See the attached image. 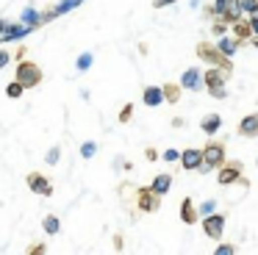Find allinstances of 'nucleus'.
<instances>
[{
    "instance_id": "13",
    "label": "nucleus",
    "mask_w": 258,
    "mask_h": 255,
    "mask_svg": "<svg viewBox=\"0 0 258 255\" xmlns=\"http://www.w3.org/2000/svg\"><path fill=\"white\" fill-rule=\"evenodd\" d=\"M230 31H233V39L236 42H247V39H252V28H250V22L241 17V20H236L233 25H230Z\"/></svg>"
},
{
    "instance_id": "17",
    "label": "nucleus",
    "mask_w": 258,
    "mask_h": 255,
    "mask_svg": "<svg viewBox=\"0 0 258 255\" xmlns=\"http://www.w3.org/2000/svg\"><path fill=\"white\" fill-rule=\"evenodd\" d=\"M150 188H153L156 194H161V197H164V194L172 188V175H156V180H153Z\"/></svg>"
},
{
    "instance_id": "31",
    "label": "nucleus",
    "mask_w": 258,
    "mask_h": 255,
    "mask_svg": "<svg viewBox=\"0 0 258 255\" xmlns=\"http://www.w3.org/2000/svg\"><path fill=\"white\" fill-rule=\"evenodd\" d=\"M89 61H92V55H84V58L78 61V64H81V70H86V64H89Z\"/></svg>"
},
{
    "instance_id": "11",
    "label": "nucleus",
    "mask_w": 258,
    "mask_h": 255,
    "mask_svg": "<svg viewBox=\"0 0 258 255\" xmlns=\"http://www.w3.org/2000/svg\"><path fill=\"white\" fill-rule=\"evenodd\" d=\"M180 89H191V92H197V89H203V72L200 70H186L183 78H180Z\"/></svg>"
},
{
    "instance_id": "6",
    "label": "nucleus",
    "mask_w": 258,
    "mask_h": 255,
    "mask_svg": "<svg viewBox=\"0 0 258 255\" xmlns=\"http://www.w3.org/2000/svg\"><path fill=\"white\" fill-rule=\"evenodd\" d=\"M203 233H206L211 241H219L222 238V233H225V216L222 214H208V216H203Z\"/></svg>"
},
{
    "instance_id": "9",
    "label": "nucleus",
    "mask_w": 258,
    "mask_h": 255,
    "mask_svg": "<svg viewBox=\"0 0 258 255\" xmlns=\"http://www.w3.org/2000/svg\"><path fill=\"white\" fill-rule=\"evenodd\" d=\"M239 136H241V139H255V136H258V111L241 116V122H239Z\"/></svg>"
},
{
    "instance_id": "5",
    "label": "nucleus",
    "mask_w": 258,
    "mask_h": 255,
    "mask_svg": "<svg viewBox=\"0 0 258 255\" xmlns=\"http://www.w3.org/2000/svg\"><path fill=\"white\" fill-rule=\"evenodd\" d=\"M158 205H161V194H156L150 186L136 188V208H139L142 214H156Z\"/></svg>"
},
{
    "instance_id": "3",
    "label": "nucleus",
    "mask_w": 258,
    "mask_h": 255,
    "mask_svg": "<svg viewBox=\"0 0 258 255\" xmlns=\"http://www.w3.org/2000/svg\"><path fill=\"white\" fill-rule=\"evenodd\" d=\"M228 161V155H225V142H208L206 147H203V166L197 172H211V169H219V166Z\"/></svg>"
},
{
    "instance_id": "1",
    "label": "nucleus",
    "mask_w": 258,
    "mask_h": 255,
    "mask_svg": "<svg viewBox=\"0 0 258 255\" xmlns=\"http://www.w3.org/2000/svg\"><path fill=\"white\" fill-rule=\"evenodd\" d=\"M228 78H230L228 70H222V67H208V70L203 72V89H208L211 97L225 100V97H228V89H225Z\"/></svg>"
},
{
    "instance_id": "33",
    "label": "nucleus",
    "mask_w": 258,
    "mask_h": 255,
    "mask_svg": "<svg viewBox=\"0 0 258 255\" xmlns=\"http://www.w3.org/2000/svg\"><path fill=\"white\" fill-rule=\"evenodd\" d=\"M6 61H9V55H6V53H0V67L6 64Z\"/></svg>"
},
{
    "instance_id": "26",
    "label": "nucleus",
    "mask_w": 258,
    "mask_h": 255,
    "mask_svg": "<svg viewBox=\"0 0 258 255\" xmlns=\"http://www.w3.org/2000/svg\"><path fill=\"white\" fill-rule=\"evenodd\" d=\"M95 150H97L95 144H92V142H86L84 147H81V153H84V158H92V155H95Z\"/></svg>"
},
{
    "instance_id": "28",
    "label": "nucleus",
    "mask_w": 258,
    "mask_h": 255,
    "mask_svg": "<svg viewBox=\"0 0 258 255\" xmlns=\"http://www.w3.org/2000/svg\"><path fill=\"white\" fill-rule=\"evenodd\" d=\"M247 22H250L252 33H258V11H252V14H247Z\"/></svg>"
},
{
    "instance_id": "8",
    "label": "nucleus",
    "mask_w": 258,
    "mask_h": 255,
    "mask_svg": "<svg viewBox=\"0 0 258 255\" xmlns=\"http://www.w3.org/2000/svg\"><path fill=\"white\" fill-rule=\"evenodd\" d=\"M180 166H183L186 172H197L203 166V150H197V147L183 150V153H180Z\"/></svg>"
},
{
    "instance_id": "25",
    "label": "nucleus",
    "mask_w": 258,
    "mask_h": 255,
    "mask_svg": "<svg viewBox=\"0 0 258 255\" xmlns=\"http://www.w3.org/2000/svg\"><path fill=\"white\" fill-rule=\"evenodd\" d=\"M217 255H236V244H219Z\"/></svg>"
},
{
    "instance_id": "4",
    "label": "nucleus",
    "mask_w": 258,
    "mask_h": 255,
    "mask_svg": "<svg viewBox=\"0 0 258 255\" xmlns=\"http://www.w3.org/2000/svg\"><path fill=\"white\" fill-rule=\"evenodd\" d=\"M241 175H244V164H241V161H225V164L217 169V183L219 186H230V183L239 180V183L247 186V180Z\"/></svg>"
},
{
    "instance_id": "22",
    "label": "nucleus",
    "mask_w": 258,
    "mask_h": 255,
    "mask_svg": "<svg viewBox=\"0 0 258 255\" xmlns=\"http://www.w3.org/2000/svg\"><path fill=\"white\" fill-rule=\"evenodd\" d=\"M225 31H228V22H222V20H217V22L211 25V33H214V36H225Z\"/></svg>"
},
{
    "instance_id": "21",
    "label": "nucleus",
    "mask_w": 258,
    "mask_h": 255,
    "mask_svg": "<svg viewBox=\"0 0 258 255\" xmlns=\"http://www.w3.org/2000/svg\"><path fill=\"white\" fill-rule=\"evenodd\" d=\"M23 83H20V81H14V83H9V86H6V94H9V97H20V94H23Z\"/></svg>"
},
{
    "instance_id": "29",
    "label": "nucleus",
    "mask_w": 258,
    "mask_h": 255,
    "mask_svg": "<svg viewBox=\"0 0 258 255\" xmlns=\"http://www.w3.org/2000/svg\"><path fill=\"white\" fill-rule=\"evenodd\" d=\"M145 158H147V161H156V158H158L156 147H147V150H145Z\"/></svg>"
},
{
    "instance_id": "12",
    "label": "nucleus",
    "mask_w": 258,
    "mask_h": 255,
    "mask_svg": "<svg viewBox=\"0 0 258 255\" xmlns=\"http://www.w3.org/2000/svg\"><path fill=\"white\" fill-rule=\"evenodd\" d=\"M197 219H200V214H197L191 197H183V203H180V222H183V225H195Z\"/></svg>"
},
{
    "instance_id": "10",
    "label": "nucleus",
    "mask_w": 258,
    "mask_h": 255,
    "mask_svg": "<svg viewBox=\"0 0 258 255\" xmlns=\"http://www.w3.org/2000/svg\"><path fill=\"white\" fill-rule=\"evenodd\" d=\"M244 17V9H241V0H228V6H225V11L219 14V20L228 22V25H233L236 20H241Z\"/></svg>"
},
{
    "instance_id": "24",
    "label": "nucleus",
    "mask_w": 258,
    "mask_h": 255,
    "mask_svg": "<svg viewBox=\"0 0 258 255\" xmlns=\"http://www.w3.org/2000/svg\"><path fill=\"white\" fill-rule=\"evenodd\" d=\"M45 230L47 233H58V219H56V216H47V219H45Z\"/></svg>"
},
{
    "instance_id": "16",
    "label": "nucleus",
    "mask_w": 258,
    "mask_h": 255,
    "mask_svg": "<svg viewBox=\"0 0 258 255\" xmlns=\"http://www.w3.org/2000/svg\"><path fill=\"white\" fill-rule=\"evenodd\" d=\"M164 103V92L161 86H147L145 89V105H150V108H156V105Z\"/></svg>"
},
{
    "instance_id": "18",
    "label": "nucleus",
    "mask_w": 258,
    "mask_h": 255,
    "mask_svg": "<svg viewBox=\"0 0 258 255\" xmlns=\"http://www.w3.org/2000/svg\"><path fill=\"white\" fill-rule=\"evenodd\" d=\"M161 92H164V100H167L169 105H175L180 100V83H164Z\"/></svg>"
},
{
    "instance_id": "32",
    "label": "nucleus",
    "mask_w": 258,
    "mask_h": 255,
    "mask_svg": "<svg viewBox=\"0 0 258 255\" xmlns=\"http://www.w3.org/2000/svg\"><path fill=\"white\" fill-rule=\"evenodd\" d=\"M114 249H122V236H114Z\"/></svg>"
},
{
    "instance_id": "7",
    "label": "nucleus",
    "mask_w": 258,
    "mask_h": 255,
    "mask_svg": "<svg viewBox=\"0 0 258 255\" xmlns=\"http://www.w3.org/2000/svg\"><path fill=\"white\" fill-rule=\"evenodd\" d=\"M17 81L23 83L25 89H31L42 81V70L36 64H31V61H23V64L17 67Z\"/></svg>"
},
{
    "instance_id": "30",
    "label": "nucleus",
    "mask_w": 258,
    "mask_h": 255,
    "mask_svg": "<svg viewBox=\"0 0 258 255\" xmlns=\"http://www.w3.org/2000/svg\"><path fill=\"white\" fill-rule=\"evenodd\" d=\"M175 0H153V6H156V9H167V6H172Z\"/></svg>"
},
{
    "instance_id": "27",
    "label": "nucleus",
    "mask_w": 258,
    "mask_h": 255,
    "mask_svg": "<svg viewBox=\"0 0 258 255\" xmlns=\"http://www.w3.org/2000/svg\"><path fill=\"white\" fill-rule=\"evenodd\" d=\"M161 158H164V161H180V153H178V150H172V147H169L167 153L161 155Z\"/></svg>"
},
{
    "instance_id": "14",
    "label": "nucleus",
    "mask_w": 258,
    "mask_h": 255,
    "mask_svg": "<svg viewBox=\"0 0 258 255\" xmlns=\"http://www.w3.org/2000/svg\"><path fill=\"white\" fill-rule=\"evenodd\" d=\"M219 128H222V116H219V114H206L200 119V131L206 133V136H214Z\"/></svg>"
},
{
    "instance_id": "23",
    "label": "nucleus",
    "mask_w": 258,
    "mask_h": 255,
    "mask_svg": "<svg viewBox=\"0 0 258 255\" xmlns=\"http://www.w3.org/2000/svg\"><path fill=\"white\" fill-rule=\"evenodd\" d=\"M131 116H134V105H125V108L122 111H119V122H122V125H125V122H131Z\"/></svg>"
},
{
    "instance_id": "20",
    "label": "nucleus",
    "mask_w": 258,
    "mask_h": 255,
    "mask_svg": "<svg viewBox=\"0 0 258 255\" xmlns=\"http://www.w3.org/2000/svg\"><path fill=\"white\" fill-rule=\"evenodd\" d=\"M214 211H217V200H206V203L200 205V211H197V214H200V216H208V214H214Z\"/></svg>"
},
{
    "instance_id": "2",
    "label": "nucleus",
    "mask_w": 258,
    "mask_h": 255,
    "mask_svg": "<svg viewBox=\"0 0 258 255\" xmlns=\"http://www.w3.org/2000/svg\"><path fill=\"white\" fill-rule=\"evenodd\" d=\"M197 58L206 61L208 67H222V70H228L230 75H233V64H230L228 55L219 53L217 44H211V42H200V44H197Z\"/></svg>"
},
{
    "instance_id": "15",
    "label": "nucleus",
    "mask_w": 258,
    "mask_h": 255,
    "mask_svg": "<svg viewBox=\"0 0 258 255\" xmlns=\"http://www.w3.org/2000/svg\"><path fill=\"white\" fill-rule=\"evenodd\" d=\"M28 186L34 188L36 194H42V197H50V194H53V186L42 175H36V172H34V175H28Z\"/></svg>"
},
{
    "instance_id": "19",
    "label": "nucleus",
    "mask_w": 258,
    "mask_h": 255,
    "mask_svg": "<svg viewBox=\"0 0 258 255\" xmlns=\"http://www.w3.org/2000/svg\"><path fill=\"white\" fill-rule=\"evenodd\" d=\"M241 44H244V42H236V39H225V36H219L217 47H219V53H222V55H228V58H230V55L236 53V47H241Z\"/></svg>"
},
{
    "instance_id": "34",
    "label": "nucleus",
    "mask_w": 258,
    "mask_h": 255,
    "mask_svg": "<svg viewBox=\"0 0 258 255\" xmlns=\"http://www.w3.org/2000/svg\"><path fill=\"white\" fill-rule=\"evenodd\" d=\"M252 47H258V33H252Z\"/></svg>"
}]
</instances>
